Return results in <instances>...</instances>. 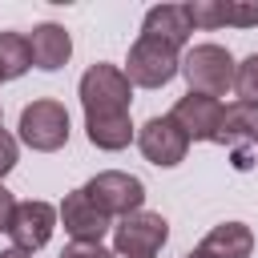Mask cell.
<instances>
[{"instance_id": "6da1fadb", "label": "cell", "mask_w": 258, "mask_h": 258, "mask_svg": "<svg viewBox=\"0 0 258 258\" xmlns=\"http://www.w3.org/2000/svg\"><path fill=\"white\" fill-rule=\"evenodd\" d=\"M234 73H238V60L222 44H194L181 56V77L189 81V93H206L222 101L234 89Z\"/></svg>"}, {"instance_id": "7a4b0ae2", "label": "cell", "mask_w": 258, "mask_h": 258, "mask_svg": "<svg viewBox=\"0 0 258 258\" xmlns=\"http://www.w3.org/2000/svg\"><path fill=\"white\" fill-rule=\"evenodd\" d=\"M20 141L36 153H56L69 145V109L52 97H36L20 109Z\"/></svg>"}, {"instance_id": "3957f363", "label": "cell", "mask_w": 258, "mask_h": 258, "mask_svg": "<svg viewBox=\"0 0 258 258\" xmlns=\"http://www.w3.org/2000/svg\"><path fill=\"white\" fill-rule=\"evenodd\" d=\"M181 73V52L153 40V36H137L129 44V56H125V77L133 89H161L169 85L173 77Z\"/></svg>"}, {"instance_id": "277c9868", "label": "cell", "mask_w": 258, "mask_h": 258, "mask_svg": "<svg viewBox=\"0 0 258 258\" xmlns=\"http://www.w3.org/2000/svg\"><path fill=\"white\" fill-rule=\"evenodd\" d=\"M77 97H81L85 113H129L133 85H129V77H125V69L97 60V64H89V69L81 73Z\"/></svg>"}, {"instance_id": "5b68a950", "label": "cell", "mask_w": 258, "mask_h": 258, "mask_svg": "<svg viewBox=\"0 0 258 258\" xmlns=\"http://www.w3.org/2000/svg\"><path fill=\"white\" fill-rule=\"evenodd\" d=\"M169 242V222L153 210H137L113 226V254L117 258H157Z\"/></svg>"}, {"instance_id": "8992f818", "label": "cell", "mask_w": 258, "mask_h": 258, "mask_svg": "<svg viewBox=\"0 0 258 258\" xmlns=\"http://www.w3.org/2000/svg\"><path fill=\"white\" fill-rule=\"evenodd\" d=\"M85 194L109 214V218H129L145 210V181L125 169H101L97 177L85 181Z\"/></svg>"}, {"instance_id": "52a82bcc", "label": "cell", "mask_w": 258, "mask_h": 258, "mask_svg": "<svg viewBox=\"0 0 258 258\" xmlns=\"http://www.w3.org/2000/svg\"><path fill=\"white\" fill-rule=\"evenodd\" d=\"M137 149H141V157H145L149 165H157V169H173V165L185 161V153H189V137L181 133V125H177L169 113H161V117H149V121L137 129Z\"/></svg>"}, {"instance_id": "ba28073f", "label": "cell", "mask_w": 258, "mask_h": 258, "mask_svg": "<svg viewBox=\"0 0 258 258\" xmlns=\"http://www.w3.org/2000/svg\"><path fill=\"white\" fill-rule=\"evenodd\" d=\"M56 214H60V226H64V234H69L73 242H93V246H101V238L113 230V218L85 194V185L73 189V194H64V202L56 206Z\"/></svg>"}, {"instance_id": "9c48e42d", "label": "cell", "mask_w": 258, "mask_h": 258, "mask_svg": "<svg viewBox=\"0 0 258 258\" xmlns=\"http://www.w3.org/2000/svg\"><path fill=\"white\" fill-rule=\"evenodd\" d=\"M56 226H60L56 206H52V202H40V198H28V202H20V206H16L12 226H8V238H12V246H16V250L36 254L40 246H48V238H52V230H56Z\"/></svg>"}, {"instance_id": "30bf717a", "label": "cell", "mask_w": 258, "mask_h": 258, "mask_svg": "<svg viewBox=\"0 0 258 258\" xmlns=\"http://www.w3.org/2000/svg\"><path fill=\"white\" fill-rule=\"evenodd\" d=\"M222 101L218 97H206V93H185L177 97V105L169 109V117L181 125V133L189 141H218V129H222Z\"/></svg>"}, {"instance_id": "8fae6325", "label": "cell", "mask_w": 258, "mask_h": 258, "mask_svg": "<svg viewBox=\"0 0 258 258\" xmlns=\"http://www.w3.org/2000/svg\"><path fill=\"white\" fill-rule=\"evenodd\" d=\"M258 141V105H246V101H230L222 109V129H218V141L214 145H226L234 149V169H246L250 157H246V145Z\"/></svg>"}, {"instance_id": "7c38bea8", "label": "cell", "mask_w": 258, "mask_h": 258, "mask_svg": "<svg viewBox=\"0 0 258 258\" xmlns=\"http://www.w3.org/2000/svg\"><path fill=\"white\" fill-rule=\"evenodd\" d=\"M189 32H194V24H189L185 4H153L141 20V36H153V40L177 48V52L189 44Z\"/></svg>"}, {"instance_id": "4fadbf2b", "label": "cell", "mask_w": 258, "mask_h": 258, "mask_svg": "<svg viewBox=\"0 0 258 258\" xmlns=\"http://www.w3.org/2000/svg\"><path fill=\"white\" fill-rule=\"evenodd\" d=\"M28 48H32V64H36V69L56 73V69H64L69 56H73V36L64 32V24L44 20V24H36V28L28 32Z\"/></svg>"}, {"instance_id": "5bb4252c", "label": "cell", "mask_w": 258, "mask_h": 258, "mask_svg": "<svg viewBox=\"0 0 258 258\" xmlns=\"http://www.w3.org/2000/svg\"><path fill=\"white\" fill-rule=\"evenodd\" d=\"M85 137H89L93 149L117 153L129 141H137V129H133L129 113H85Z\"/></svg>"}, {"instance_id": "9a60e30c", "label": "cell", "mask_w": 258, "mask_h": 258, "mask_svg": "<svg viewBox=\"0 0 258 258\" xmlns=\"http://www.w3.org/2000/svg\"><path fill=\"white\" fill-rule=\"evenodd\" d=\"M202 258H250L254 254V230L246 222H222L214 226L198 246H194Z\"/></svg>"}, {"instance_id": "2e32d148", "label": "cell", "mask_w": 258, "mask_h": 258, "mask_svg": "<svg viewBox=\"0 0 258 258\" xmlns=\"http://www.w3.org/2000/svg\"><path fill=\"white\" fill-rule=\"evenodd\" d=\"M32 69V48L24 32H0V77L16 81Z\"/></svg>"}, {"instance_id": "e0dca14e", "label": "cell", "mask_w": 258, "mask_h": 258, "mask_svg": "<svg viewBox=\"0 0 258 258\" xmlns=\"http://www.w3.org/2000/svg\"><path fill=\"white\" fill-rule=\"evenodd\" d=\"M234 93H238V101L258 105V52H250L246 60H238V73H234Z\"/></svg>"}, {"instance_id": "ac0fdd59", "label": "cell", "mask_w": 258, "mask_h": 258, "mask_svg": "<svg viewBox=\"0 0 258 258\" xmlns=\"http://www.w3.org/2000/svg\"><path fill=\"white\" fill-rule=\"evenodd\" d=\"M185 12H189V24L194 28H222L226 24L222 0H194V4H185Z\"/></svg>"}, {"instance_id": "d6986e66", "label": "cell", "mask_w": 258, "mask_h": 258, "mask_svg": "<svg viewBox=\"0 0 258 258\" xmlns=\"http://www.w3.org/2000/svg\"><path fill=\"white\" fill-rule=\"evenodd\" d=\"M222 16L234 28H254L258 24V0H222Z\"/></svg>"}, {"instance_id": "ffe728a7", "label": "cell", "mask_w": 258, "mask_h": 258, "mask_svg": "<svg viewBox=\"0 0 258 258\" xmlns=\"http://www.w3.org/2000/svg\"><path fill=\"white\" fill-rule=\"evenodd\" d=\"M16 157H20V145H16V137L0 129V181H4V177L16 169Z\"/></svg>"}, {"instance_id": "44dd1931", "label": "cell", "mask_w": 258, "mask_h": 258, "mask_svg": "<svg viewBox=\"0 0 258 258\" xmlns=\"http://www.w3.org/2000/svg\"><path fill=\"white\" fill-rule=\"evenodd\" d=\"M60 258H113L105 246H93V242H69L60 250Z\"/></svg>"}, {"instance_id": "7402d4cb", "label": "cell", "mask_w": 258, "mask_h": 258, "mask_svg": "<svg viewBox=\"0 0 258 258\" xmlns=\"http://www.w3.org/2000/svg\"><path fill=\"white\" fill-rule=\"evenodd\" d=\"M16 198H12V189L0 181V234H8V226H12V214H16Z\"/></svg>"}, {"instance_id": "603a6c76", "label": "cell", "mask_w": 258, "mask_h": 258, "mask_svg": "<svg viewBox=\"0 0 258 258\" xmlns=\"http://www.w3.org/2000/svg\"><path fill=\"white\" fill-rule=\"evenodd\" d=\"M0 258H32V254H28V250H16V246H12V250H0Z\"/></svg>"}, {"instance_id": "cb8c5ba5", "label": "cell", "mask_w": 258, "mask_h": 258, "mask_svg": "<svg viewBox=\"0 0 258 258\" xmlns=\"http://www.w3.org/2000/svg\"><path fill=\"white\" fill-rule=\"evenodd\" d=\"M185 258H202V254H198V250H189V254H185Z\"/></svg>"}, {"instance_id": "d4e9b609", "label": "cell", "mask_w": 258, "mask_h": 258, "mask_svg": "<svg viewBox=\"0 0 258 258\" xmlns=\"http://www.w3.org/2000/svg\"><path fill=\"white\" fill-rule=\"evenodd\" d=\"M0 121H4V109H0Z\"/></svg>"}, {"instance_id": "484cf974", "label": "cell", "mask_w": 258, "mask_h": 258, "mask_svg": "<svg viewBox=\"0 0 258 258\" xmlns=\"http://www.w3.org/2000/svg\"><path fill=\"white\" fill-rule=\"evenodd\" d=\"M0 85H4V77H0Z\"/></svg>"}, {"instance_id": "4316f807", "label": "cell", "mask_w": 258, "mask_h": 258, "mask_svg": "<svg viewBox=\"0 0 258 258\" xmlns=\"http://www.w3.org/2000/svg\"><path fill=\"white\" fill-rule=\"evenodd\" d=\"M254 145H258V141H254Z\"/></svg>"}, {"instance_id": "83f0119b", "label": "cell", "mask_w": 258, "mask_h": 258, "mask_svg": "<svg viewBox=\"0 0 258 258\" xmlns=\"http://www.w3.org/2000/svg\"><path fill=\"white\" fill-rule=\"evenodd\" d=\"M113 258H117V254H113Z\"/></svg>"}]
</instances>
